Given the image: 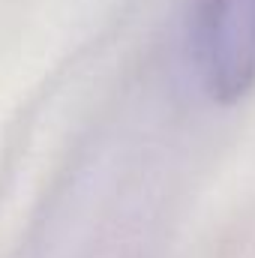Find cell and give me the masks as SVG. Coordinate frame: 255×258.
I'll return each mask as SVG.
<instances>
[{
	"mask_svg": "<svg viewBox=\"0 0 255 258\" xmlns=\"http://www.w3.org/2000/svg\"><path fill=\"white\" fill-rule=\"evenodd\" d=\"M207 87L234 102L255 84V0H207L201 30Z\"/></svg>",
	"mask_w": 255,
	"mask_h": 258,
	"instance_id": "obj_1",
	"label": "cell"
}]
</instances>
